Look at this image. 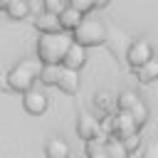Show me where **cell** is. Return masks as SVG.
Listing matches in <instances>:
<instances>
[{"label":"cell","mask_w":158,"mask_h":158,"mask_svg":"<svg viewBox=\"0 0 158 158\" xmlns=\"http://www.w3.org/2000/svg\"><path fill=\"white\" fill-rule=\"evenodd\" d=\"M59 91H64V94H69V96H74L77 91H79V86H81V81H79V69H72V67H64L62 64V69H59V77H57V84H54Z\"/></svg>","instance_id":"obj_7"},{"label":"cell","mask_w":158,"mask_h":158,"mask_svg":"<svg viewBox=\"0 0 158 158\" xmlns=\"http://www.w3.org/2000/svg\"><path fill=\"white\" fill-rule=\"evenodd\" d=\"M126 111L131 114V118L136 121V126H138V128H141V126H143V123L148 121V106H146V104H143L141 99H138V101H136V104H133L131 109H126Z\"/></svg>","instance_id":"obj_16"},{"label":"cell","mask_w":158,"mask_h":158,"mask_svg":"<svg viewBox=\"0 0 158 158\" xmlns=\"http://www.w3.org/2000/svg\"><path fill=\"white\" fill-rule=\"evenodd\" d=\"M72 44V35H67L64 30L59 32H40L37 40V59L42 64H62L64 52Z\"/></svg>","instance_id":"obj_1"},{"label":"cell","mask_w":158,"mask_h":158,"mask_svg":"<svg viewBox=\"0 0 158 158\" xmlns=\"http://www.w3.org/2000/svg\"><path fill=\"white\" fill-rule=\"evenodd\" d=\"M42 5H44V10H49V12H62L67 5H69V0H42Z\"/></svg>","instance_id":"obj_20"},{"label":"cell","mask_w":158,"mask_h":158,"mask_svg":"<svg viewBox=\"0 0 158 158\" xmlns=\"http://www.w3.org/2000/svg\"><path fill=\"white\" fill-rule=\"evenodd\" d=\"M86 158H109L106 148H104V141H99V138L86 141Z\"/></svg>","instance_id":"obj_17"},{"label":"cell","mask_w":158,"mask_h":158,"mask_svg":"<svg viewBox=\"0 0 158 158\" xmlns=\"http://www.w3.org/2000/svg\"><path fill=\"white\" fill-rule=\"evenodd\" d=\"M22 106H25V111H27L30 116H42V114L47 111V106H49V99H47V94L35 84L32 89L22 91Z\"/></svg>","instance_id":"obj_4"},{"label":"cell","mask_w":158,"mask_h":158,"mask_svg":"<svg viewBox=\"0 0 158 158\" xmlns=\"http://www.w3.org/2000/svg\"><path fill=\"white\" fill-rule=\"evenodd\" d=\"M153 57V44L148 40H133L126 49V62L131 67H141L143 62H148Z\"/></svg>","instance_id":"obj_5"},{"label":"cell","mask_w":158,"mask_h":158,"mask_svg":"<svg viewBox=\"0 0 158 158\" xmlns=\"http://www.w3.org/2000/svg\"><path fill=\"white\" fill-rule=\"evenodd\" d=\"M77 133H79V138H84V141L99 138V133H101V121H99L96 116H91L89 111H81L79 118H77Z\"/></svg>","instance_id":"obj_6"},{"label":"cell","mask_w":158,"mask_h":158,"mask_svg":"<svg viewBox=\"0 0 158 158\" xmlns=\"http://www.w3.org/2000/svg\"><path fill=\"white\" fill-rule=\"evenodd\" d=\"M35 30H37V32H59V30H62L59 15H57V12H49V10L37 12V15H35Z\"/></svg>","instance_id":"obj_9"},{"label":"cell","mask_w":158,"mask_h":158,"mask_svg":"<svg viewBox=\"0 0 158 158\" xmlns=\"http://www.w3.org/2000/svg\"><path fill=\"white\" fill-rule=\"evenodd\" d=\"M0 7H5V0H0Z\"/></svg>","instance_id":"obj_25"},{"label":"cell","mask_w":158,"mask_h":158,"mask_svg":"<svg viewBox=\"0 0 158 158\" xmlns=\"http://www.w3.org/2000/svg\"><path fill=\"white\" fill-rule=\"evenodd\" d=\"M86 59H89V54H86V47L72 40L69 49L64 52V59H62V64H64V67H72V69H81V67L86 64Z\"/></svg>","instance_id":"obj_8"},{"label":"cell","mask_w":158,"mask_h":158,"mask_svg":"<svg viewBox=\"0 0 158 158\" xmlns=\"http://www.w3.org/2000/svg\"><path fill=\"white\" fill-rule=\"evenodd\" d=\"M69 5H72V7H77V10H81L84 15L94 10V0H69Z\"/></svg>","instance_id":"obj_21"},{"label":"cell","mask_w":158,"mask_h":158,"mask_svg":"<svg viewBox=\"0 0 158 158\" xmlns=\"http://www.w3.org/2000/svg\"><path fill=\"white\" fill-rule=\"evenodd\" d=\"M72 148L62 136H49L44 143V158H69Z\"/></svg>","instance_id":"obj_10"},{"label":"cell","mask_w":158,"mask_h":158,"mask_svg":"<svg viewBox=\"0 0 158 158\" xmlns=\"http://www.w3.org/2000/svg\"><path fill=\"white\" fill-rule=\"evenodd\" d=\"M143 158H158V138L151 141V143L143 148Z\"/></svg>","instance_id":"obj_22"},{"label":"cell","mask_w":158,"mask_h":158,"mask_svg":"<svg viewBox=\"0 0 158 158\" xmlns=\"http://www.w3.org/2000/svg\"><path fill=\"white\" fill-rule=\"evenodd\" d=\"M104 148H106L109 158H128V151H126L123 141L114 133H109V138H104Z\"/></svg>","instance_id":"obj_14"},{"label":"cell","mask_w":158,"mask_h":158,"mask_svg":"<svg viewBox=\"0 0 158 158\" xmlns=\"http://www.w3.org/2000/svg\"><path fill=\"white\" fill-rule=\"evenodd\" d=\"M2 10H5V15H7L10 20H25V17L30 15L27 0H7Z\"/></svg>","instance_id":"obj_13"},{"label":"cell","mask_w":158,"mask_h":158,"mask_svg":"<svg viewBox=\"0 0 158 158\" xmlns=\"http://www.w3.org/2000/svg\"><path fill=\"white\" fill-rule=\"evenodd\" d=\"M84 17V12L81 10H77V7H72V5H67L62 12H59V22H62V30L64 32H72L77 25H79V20Z\"/></svg>","instance_id":"obj_12"},{"label":"cell","mask_w":158,"mask_h":158,"mask_svg":"<svg viewBox=\"0 0 158 158\" xmlns=\"http://www.w3.org/2000/svg\"><path fill=\"white\" fill-rule=\"evenodd\" d=\"M72 40L84 44L86 49L89 47H99V44L106 42V27H104V22L99 17H86L84 15L79 20V25L72 30Z\"/></svg>","instance_id":"obj_3"},{"label":"cell","mask_w":158,"mask_h":158,"mask_svg":"<svg viewBox=\"0 0 158 158\" xmlns=\"http://www.w3.org/2000/svg\"><path fill=\"white\" fill-rule=\"evenodd\" d=\"M121 141H123V146H126V151H128V156H131V153H136V151L141 148V133H138V131H133V133H128V136H123Z\"/></svg>","instance_id":"obj_19"},{"label":"cell","mask_w":158,"mask_h":158,"mask_svg":"<svg viewBox=\"0 0 158 158\" xmlns=\"http://www.w3.org/2000/svg\"><path fill=\"white\" fill-rule=\"evenodd\" d=\"M40 69H42V62H40L37 57H35V59H20V62L7 72L5 81H7V86H10L12 91L22 94V91H27V89H32V86L37 84Z\"/></svg>","instance_id":"obj_2"},{"label":"cell","mask_w":158,"mask_h":158,"mask_svg":"<svg viewBox=\"0 0 158 158\" xmlns=\"http://www.w3.org/2000/svg\"><path fill=\"white\" fill-rule=\"evenodd\" d=\"M109 0H94V7H106Z\"/></svg>","instance_id":"obj_24"},{"label":"cell","mask_w":158,"mask_h":158,"mask_svg":"<svg viewBox=\"0 0 158 158\" xmlns=\"http://www.w3.org/2000/svg\"><path fill=\"white\" fill-rule=\"evenodd\" d=\"M133 72H136V77H138V81H141V84L158 81V59H156V57H151V59H148V62H143L141 67H133Z\"/></svg>","instance_id":"obj_11"},{"label":"cell","mask_w":158,"mask_h":158,"mask_svg":"<svg viewBox=\"0 0 158 158\" xmlns=\"http://www.w3.org/2000/svg\"><path fill=\"white\" fill-rule=\"evenodd\" d=\"M138 99H141V96H138L136 91L126 89V91H121V94H118V99H116V106H118V109H131V106H133Z\"/></svg>","instance_id":"obj_18"},{"label":"cell","mask_w":158,"mask_h":158,"mask_svg":"<svg viewBox=\"0 0 158 158\" xmlns=\"http://www.w3.org/2000/svg\"><path fill=\"white\" fill-rule=\"evenodd\" d=\"M27 5H30V12H42L44 10V5H42V0H27Z\"/></svg>","instance_id":"obj_23"},{"label":"cell","mask_w":158,"mask_h":158,"mask_svg":"<svg viewBox=\"0 0 158 158\" xmlns=\"http://www.w3.org/2000/svg\"><path fill=\"white\" fill-rule=\"evenodd\" d=\"M59 69H62V64H42L37 81L44 84V86H54L57 84V77H59Z\"/></svg>","instance_id":"obj_15"}]
</instances>
